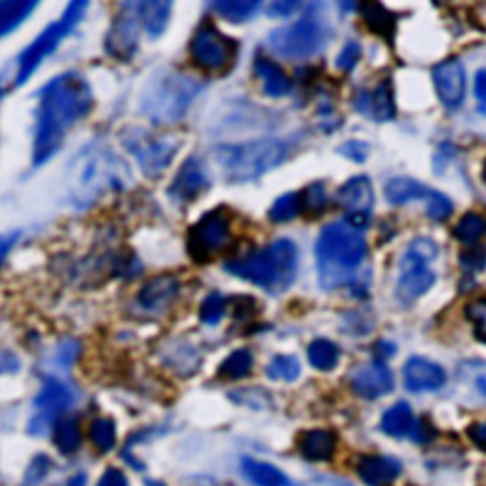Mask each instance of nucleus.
<instances>
[{
    "label": "nucleus",
    "instance_id": "nucleus-1",
    "mask_svg": "<svg viewBox=\"0 0 486 486\" xmlns=\"http://www.w3.org/2000/svg\"><path fill=\"white\" fill-rule=\"evenodd\" d=\"M94 92L87 80L70 70L50 80L41 92L34 130L32 164L42 166L65 145V139L94 109Z\"/></svg>",
    "mask_w": 486,
    "mask_h": 486
},
{
    "label": "nucleus",
    "instance_id": "nucleus-2",
    "mask_svg": "<svg viewBox=\"0 0 486 486\" xmlns=\"http://www.w3.org/2000/svg\"><path fill=\"white\" fill-rule=\"evenodd\" d=\"M132 181L128 164L105 142H92L82 149L67 171L70 202L78 209H87L101 202L106 194L118 192Z\"/></svg>",
    "mask_w": 486,
    "mask_h": 486
},
{
    "label": "nucleus",
    "instance_id": "nucleus-3",
    "mask_svg": "<svg viewBox=\"0 0 486 486\" xmlns=\"http://www.w3.org/2000/svg\"><path fill=\"white\" fill-rule=\"evenodd\" d=\"M316 257L319 281L326 289L348 285L355 276V270L367 257V245L362 230H357L346 221L327 225L317 238Z\"/></svg>",
    "mask_w": 486,
    "mask_h": 486
},
{
    "label": "nucleus",
    "instance_id": "nucleus-4",
    "mask_svg": "<svg viewBox=\"0 0 486 486\" xmlns=\"http://www.w3.org/2000/svg\"><path fill=\"white\" fill-rule=\"evenodd\" d=\"M225 270L268 293L278 295L289 289L297 278L298 249L291 240L280 238L253 253L234 257L225 264Z\"/></svg>",
    "mask_w": 486,
    "mask_h": 486
},
{
    "label": "nucleus",
    "instance_id": "nucleus-5",
    "mask_svg": "<svg viewBox=\"0 0 486 486\" xmlns=\"http://www.w3.org/2000/svg\"><path fill=\"white\" fill-rule=\"evenodd\" d=\"M204 80L181 70H161L142 87L141 113L152 124L168 125L183 120L196 97L202 94Z\"/></svg>",
    "mask_w": 486,
    "mask_h": 486
},
{
    "label": "nucleus",
    "instance_id": "nucleus-6",
    "mask_svg": "<svg viewBox=\"0 0 486 486\" xmlns=\"http://www.w3.org/2000/svg\"><path fill=\"white\" fill-rule=\"evenodd\" d=\"M213 164L228 183H251L272 171L287 158V147L280 139H253L213 151Z\"/></svg>",
    "mask_w": 486,
    "mask_h": 486
},
{
    "label": "nucleus",
    "instance_id": "nucleus-7",
    "mask_svg": "<svg viewBox=\"0 0 486 486\" xmlns=\"http://www.w3.org/2000/svg\"><path fill=\"white\" fill-rule=\"evenodd\" d=\"M120 141L149 179L164 175L181 149V141L171 135H156L145 128H137V125H128L120 133Z\"/></svg>",
    "mask_w": 486,
    "mask_h": 486
},
{
    "label": "nucleus",
    "instance_id": "nucleus-8",
    "mask_svg": "<svg viewBox=\"0 0 486 486\" xmlns=\"http://www.w3.org/2000/svg\"><path fill=\"white\" fill-rule=\"evenodd\" d=\"M87 3H70L63 15L56 23H50L42 32L41 37L34 39L29 48L22 53L20 60H17V70H15V86H23L37 70L44 60L58 50V46L63 42L65 37H69L73 29L80 23V20L86 14Z\"/></svg>",
    "mask_w": 486,
    "mask_h": 486
},
{
    "label": "nucleus",
    "instance_id": "nucleus-9",
    "mask_svg": "<svg viewBox=\"0 0 486 486\" xmlns=\"http://www.w3.org/2000/svg\"><path fill=\"white\" fill-rule=\"evenodd\" d=\"M439 255V247L429 238H417L410 242L401 259V278L398 283V298L408 306L420 298L436 281L434 270L429 264Z\"/></svg>",
    "mask_w": 486,
    "mask_h": 486
},
{
    "label": "nucleus",
    "instance_id": "nucleus-10",
    "mask_svg": "<svg viewBox=\"0 0 486 486\" xmlns=\"http://www.w3.org/2000/svg\"><path fill=\"white\" fill-rule=\"evenodd\" d=\"M232 240V221L225 209H213L206 213L196 225L190 226L187 236L188 255L197 262L206 264L217 259Z\"/></svg>",
    "mask_w": 486,
    "mask_h": 486
},
{
    "label": "nucleus",
    "instance_id": "nucleus-11",
    "mask_svg": "<svg viewBox=\"0 0 486 486\" xmlns=\"http://www.w3.org/2000/svg\"><path fill=\"white\" fill-rule=\"evenodd\" d=\"M326 41V31L316 15L308 14L298 22L270 32L268 44L285 60H306L314 56Z\"/></svg>",
    "mask_w": 486,
    "mask_h": 486
},
{
    "label": "nucleus",
    "instance_id": "nucleus-12",
    "mask_svg": "<svg viewBox=\"0 0 486 486\" xmlns=\"http://www.w3.org/2000/svg\"><path fill=\"white\" fill-rule=\"evenodd\" d=\"M190 60L204 73H226L238 56V42L226 37L217 27L204 25L190 41Z\"/></svg>",
    "mask_w": 486,
    "mask_h": 486
},
{
    "label": "nucleus",
    "instance_id": "nucleus-13",
    "mask_svg": "<svg viewBox=\"0 0 486 486\" xmlns=\"http://www.w3.org/2000/svg\"><path fill=\"white\" fill-rule=\"evenodd\" d=\"M75 403V393L58 378H46L41 391L34 398V412L29 420L27 431L34 437H42L56 427L63 418V412Z\"/></svg>",
    "mask_w": 486,
    "mask_h": 486
},
{
    "label": "nucleus",
    "instance_id": "nucleus-14",
    "mask_svg": "<svg viewBox=\"0 0 486 486\" xmlns=\"http://www.w3.org/2000/svg\"><path fill=\"white\" fill-rule=\"evenodd\" d=\"M139 29L141 22L137 15L135 5H125L116 20L111 25V31L106 32L105 39V50L113 60H118L122 63H128L133 60V56L139 50Z\"/></svg>",
    "mask_w": 486,
    "mask_h": 486
},
{
    "label": "nucleus",
    "instance_id": "nucleus-15",
    "mask_svg": "<svg viewBox=\"0 0 486 486\" xmlns=\"http://www.w3.org/2000/svg\"><path fill=\"white\" fill-rule=\"evenodd\" d=\"M209 185V175L202 166V161L196 156H190L173 177V183L168 188V196L177 206H188L196 202L204 192H207Z\"/></svg>",
    "mask_w": 486,
    "mask_h": 486
},
{
    "label": "nucleus",
    "instance_id": "nucleus-16",
    "mask_svg": "<svg viewBox=\"0 0 486 486\" xmlns=\"http://www.w3.org/2000/svg\"><path fill=\"white\" fill-rule=\"evenodd\" d=\"M350 382L359 398L376 399L393 390V374L382 362H374L355 369Z\"/></svg>",
    "mask_w": 486,
    "mask_h": 486
},
{
    "label": "nucleus",
    "instance_id": "nucleus-17",
    "mask_svg": "<svg viewBox=\"0 0 486 486\" xmlns=\"http://www.w3.org/2000/svg\"><path fill=\"white\" fill-rule=\"evenodd\" d=\"M434 82L439 99L450 109H458L465 96V73L462 63L458 60L439 63L434 69Z\"/></svg>",
    "mask_w": 486,
    "mask_h": 486
},
{
    "label": "nucleus",
    "instance_id": "nucleus-18",
    "mask_svg": "<svg viewBox=\"0 0 486 486\" xmlns=\"http://www.w3.org/2000/svg\"><path fill=\"white\" fill-rule=\"evenodd\" d=\"M179 291H181V281H179L177 276H154L141 287L137 302L141 304V308H145L147 312H161L177 298Z\"/></svg>",
    "mask_w": 486,
    "mask_h": 486
},
{
    "label": "nucleus",
    "instance_id": "nucleus-19",
    "mask_svg": "<svg viewBox=\"0 0 486 486\" xmlns=\"http://www.w3.org/2000/svg\"><path fill=\"white\" fill-rule=\"evenodd\" d=\"M403 378L407 390L410 391H434L439 390L446 381L445 371L424 357L408 359L403 369Z\"/></svg>",
    "mask_w": 486,
    "mask_h": 486
},
{
    "label": "nucleus",
    "instance_id": "nucleus-20",
    "mask_svg": "<svg viewBox=\"0 0 486 486\" xmlns=\"http://www.w3.org/2000/svg\"><path fill=\"white\" fill-rule=\"evenodd\" d=\"M336 202L348 215L371 213V207L374 202L371 179L367 175H357L350 179L344 187H340L336 194Z\"/></svg>",
    "mask_w": 486,
    "mask_h": 486
},
{
    "label": "nucleus",
    "instance_id": "nucleus-21",
    "mask_svg": "<svg viewBox=\"0 0 486 486\" xmlns=\"http://www.w3.org/2000/svg\"><path fill=\"white\" fill-rule=\"evenodd\" d=\"M253 73L261 84V89H262L264 96L272 97V99H280L291 92V80L287 78L283 69L278 63H274L272 60L257 56L255 63H253Z\"/></svg>",
    "mask_w": 486,
    "mask_h": 486
},
{
    "label": "nucleus",
    "instance_id": "nucleus-22",
    "mask_svg": "<svg viewBox=\"0 0 486 486\" xmlns=\"http://www.w3.org/2000/svg\"><path fill=\"white\" fill-rule=\"evenodd\" d=\"M357 473L369 486H390L401 473V463L388 456H363Z\"/></svg>",
    "mask_w": 486,
    "mask_h": 486
},
{
    "label": "nucleus",
    "instance_id": "nucleus-23",
    "mask_svg": "<svg viewBox=\"0 0 486 486\" xmlns=\"http://www.w3.org/2000/svg\"><path fill=\"white\" fill-rule=\"evenodd\" d=\"M137 15L142 31H145L151 39H158L166 32L173 5L166 0H149V3H137Z\"/></svg>",
    "mask_w": 486,
    "mask_h": 486
},
{
    "label": "nucleus",
    "instance_id": "nucleus-24",
    "mask_svg": "<svg viewBox=\"0 0 486 486\" xmlns=\"http://www.w3.org/2000/svg\"><path fill=\"white\" fill-rule=\"evenodd\" d=\"M336 448V436L329 429H312L298 437L300 454L310 462H327Z\"/></svg>",
    "mask_w": 486,
    "mask_h": 486
},
{
    "label": "nucleus",
    "instance_id": "nucleus-25",
    "mask_svg": "<svg viewBox=\"0 0 486 486\" xmlns=\"http://www.w3.org/2000/svg\"><path fill=\"white\" fill-rule=\"evenodd\" d=\"M242 473L253 486H291V481L276 465L253 458H242Z\"/></svg>",
    "mask_w": 486,
    "mask_h": 486
},
{
    "label": "nucleus",
    "instance_id": "nucleus-26",
    "mask_svg": "<svg viewBox=\"0 0 486 486\" xmlns=\"http://www.w3.org/2000/svg\"><path fill=\"white\" fill-rule=\"evenodd\" d=\"M37 8L34 0H0V39L23 25Z\"/></svg>",
    "mask_w": 486,
    "mask_h": 486
},
{
    "label": "nucleus",
    "instance_id": "nucleus-27",
    "mask_svg": "<svg viewBox=\"0 0 486 486\" xmlns=\"http://www.w3.org/2000/svg\"><path fill=\"white\" fill-rule=\"evenodd\" d=\"M359 14H362L363 22L374 34H378V37H382L388 42L393 41L395 15L386 6H382L381 3H365L359 6Z\"/></svg>",
    "mask_w": 486,
    "mask_h": 486
},
{
    "label": "nucleus",
    "instance_id": "nucleus-28",
    "mask_svg": "<svg viewBox=\"0 0 486 486\" xmlns=\"http://www.w3.org/2000/svg\"><path fill=\"white\" fill-rule=\"evenodd\" d=\"M429 194V188L420 185L418 181L408 177H398L391 179V181L386 185V197L388 202L393 206H403L414 200H426Z\"/></svg>",
    "mask_w": 486,
    "mask_h": 486
},
{
    "label": "nucleus",
    "instance_id": "nucleus-29",
    "mask_svg": "<svg viewBox=\"0 0 486 486\" xmlns=\"http://www.w3.org/2000/svg\"><path fill=\"white\" fill-rule=\"evenodd\" d=\"M53 445L65 456L75 454L82 445V431L78 420L73 417H63L53 427Z\"/></svg>",
    "mask_w": 486,
    "mask_h": 486
},
{
    "label": "nucleus",
    "instance_id": "nucleus-30",
    "mask_svg": "<svg viewBox=\"0 0 486 486\" xmlns=\"http://www.w3.org/2000/svg\"><path fill=\"white\" fill-rule=\"evenodd\" d=\"M412 426H414L412 408L403 401L388 408V412L384 414V418H382V424H381L384 434H388L391 437L410 436Z\"/></svg>",
    "mask_w": 486,
    "mask_h": 486
},
{
    "label": "nucleus",
    "instance_id": "nucleus-31",
    "mask_svg": "<svg viewBox=\"0 0 486 486\" xmlns=\"http://www.w3.org/2000/svg\"><path fill=\"white\" fill-rule=\"evenodd\" d=\"M211 8L230 23H242L255 15L261 3H257V0H217V3L211 5Z\"/></svg>",
    "mask_w": 486,
    "mask_h": 486
},
{
    "label": "nucleus",
    "instance_id": "nucleus-32",
    "mask_svg": "<svg viewBox=\"0 0 486 486\" xmlns=\"http://www.w3.org/2000/svg\"><path fill=\"white\" fill-rule=\"evenodd\" d=\"M460 384L472 391L473 398H479L486 403V363L482 362H467L458 367Z\"/></svg>",
    "mask_w": 486,
    "mask_h": 486
},
{
    "label": "nucleus",
    "instance_id": "nucleus-33",
    "mask_svg": "<svg viewBox=\"0 0 486 486\" xmlns=\"http://www.w3.org/2000/svg\"><path fill=\"white\" fill-rule=\"evenodd\" d=\"M340 359V350L331 340L317 338L308 346V362L317 371H333Z\"/></svg>",
    "mask_w": 486,
    "mask_h": 486
},
{
    "label": "nucleus",
    "instance_id": "nucleus-34",
    "mask_svg": "<svg viewBox=\"0 0 486 486\" xmlns=\"http://www.w3.org/2000/svg\"><path fill=\"white\" fill-rule=\"evenodd\" d=\"M251 371H253V353L242 348L225 359L219 367V376L226 378V381H238V378H245Z\"/></svg>",
    "mask_w": 486,
    "mask_h": 486
},
{
    "label": "nucleus",
    "instance_id": "nucleus-35",
    "mask_svg": "<svg viewBox=\"0 0 486 486\" xmlns=\"http://www.w3.org/2000/svg\"><path fill=\"white\" fill-rule=\"evenodd\" d=\"M302 213V202H300V194L289 192L280 196L278 200L272 204L268 211V217L272 223H289L295 217Z\"/></svg>",
    "mask_w": 486,
    "mask_h": 486
},
{
    "label": "nucleus",
    "instance_id": "nucleus-36",
    "mask_svg": "<svg viewBox=\"0 0 486 486\" xmlns=\"http://www.w3.org/2000/svg\"><path fill=\"white\" fill-rule=\"evenodd\" d=\"M87 436L97 450H101V453H109V450H113L116 445L115 422L109 418H96L89 424Z\"/></svg>",
    "mask_w": 486,
    "mask_h": 486
},
{
    "label": "nucleus",
    "instance_id": "nucleus-37",
    "mask_svg": "<svg viewBox=\"0 0 486 486\" xmlns=\"http://www.w3.org/2000/svg\"><path fill=\"white\" fill-rule=\"evenodd\" d=\"M486 234V219L479 213H465L454 228L456 240L473 245Z\"/></svg>",
    "mask_w": 486,
    "mask_h": 486
},
{
    "label": "nucleus",
    "instance_id": "nucleus-38",
    "mask_svg": "<svg viewBox=\"0 0 486 486\" xmlns=\"http://www.w3.org/2000/svg\"><path fill=\"white\" fill-rule=\"evenodd\" d=\"M300 374V363L293 355H276L266 367V376L270 381H285L293 382Z\"/></svg>",
    "mask_w": 486,
    "mask_h": 486
},
{
    "label": "nucleus",
    "instance_id": "nucleus-39",
    "mask_svg": "<svg viewBox=\"0 0 486 486\" xmlns=\"http://www.w3.org/2000/svg\"><path fill=\"white\" fill-rule=\"evenodd\" d=\"M371 113L378 120H391L395 116V103H393V94L390 82L378 84L374 94L371 96Z\"/></svg>",
    "mask_w": 486,
    "mask_h": 486
},
{
    "label": "nucleus",
    "instance_id": "nucleus-40",
    "mask_svg": "<svg viewBox=\"0 0 486 486\" xmlns=\"http://www.w3.org/2000/svg\"><path fill=\"white\" fill-rule=\"evenodd\" d=\"M226 306H228V300L221 293L207 295L202 302L200 319L206 323V326H217L226 314Z\"/></svg>",
    "mask_w": 486,
    "mask_h": 486
},
{
    "label": "nucleus",
    "instance_id": "nucleus-41",
    "mask_svg": "<svg viewBox=\"0 0 486 486\" xmlns=\"http://www.w3.org/2000/svg\"><path fill=\"white\" fill-rule=\"evenodd\" d=\"M300 202H302V211L312 213V215H319L327 206V194H326V187L321 183H314L308 188H306L300 194Z\"/></svg>",
    "mask_w": 486,
    "mask_h": 486
},
{
    "label": "nucleus",
    "instance_id": "nucleus-42",
    "mask_svg": "<svg viewBox=\"0 0 486 486\" xmlns=\"http://www.w3.org/2000/svg\"><path fill=\"white\" fill-rule=\"evenodd\" d=\"M426 202H427L429 219L441 223V221H446L450 215H453V209H454L453 202H450L445 194H441L437 190H429Z\"/></svg>",
    "mask_w": 486,
    "mask_h": 486
},
{
    "label": "nucleus",
    "instance_id": "nucleus-43",
    "mask_svg": "<svg viewBox=\"0 0 486 486\" xmlns=\"http://www.w3.org/2000/svg\"><path fill=\"white\" fill-rule=\"evenodd\" d=\"M465 317L472 321L475 336L486 344V298H477L465 306Z\"/></svg>",
    "mask_w": 486,
    "mask_h": 486
},
{
    "label": "nucleus",
    "instance_id": "nucleus-44",
    "mask_svg": "<svg viewBox=\"0 0 486 486\" xmlns=\"http://www.w3.org/2000/svg\"><path fill=\"white\" fill-rule=\"evenodd\" d=\"M50 470H51L50 458L46 454H39L27 467L25 477H23L25 486H37L39 482L44 481V477L50 473Z\"/></svg>",
    "mask_w": 486,
    "mask_h": 486
},
{
    "label": "nucleus",
    "instance_id": "nucleus-45",
    "mask_svg": "<svg viewBox=\"0 0 486 486\" xmlns=\"http://www.w3.org/2000/svg\"><path fill=\"white\" fill-rule=\"evenodd\" d=\"M460 262L463 268L472 270V272H481V270H484L486 266V247L479 243L467 247L465 251H462Z\"/></svg>",
    "mask_w": 486,
    "mask_h": 486
},
{
    "label": "nucleus",
    "instance_id": "nucleus-46",
    "mask_svg": "<svg viewBox=\"0 0 486 486\" xmlns=\"http://www.w3.org/2000/svg\"><path fill=\"white\" fill-rule=\"evenodd\" d=\"M359 58H362V48H359L357 42H348L336 58V67L344 73H350V70L357 65Z\"/></svg>",
    "mask_w": 486,
    "mask_h": 486
},
{
    "label": "nucleus",
    "instance_id": "nucleus-47",
    "mask_svg": "<svg viewBox=\"0 0 486 486\" xmlns=\"http://www.w3.org/2000/svg\"><path fill=\"white\" fill-rule=\"evenodd\" d=\"M78 353H80L78 342L65 340V342H61L60 348H58V362H60L61 367H69V365H73L77 362Z\"/></svg>",
    "mask_w": 486,
    "mask_h": 486
},
{
    "label": "nucleus",
    "instance_id": "nucleus-48",
    "mask_svg": "<svg viewBox=\"0 0 486 486\" xmlns=\"http://www.w3.org/2000/svg\"><path fill=\"white\" fill-rule=\"evenodd\" d=\"M338 154L346 156L353 161H363L369 154V145H365V142H362V141H350V142H344V145L338 147Z\"/></svg>",
    "mask_w": 486,
    "mask_h": 486
},
{
    "label": "nucleus",
    "instance_id": "nucleus-49",
    "mask_svg": "<svg viewBox=\"0 0 486 486\" xmlns=\"http://www.w3.org/2000/svg\"><path fill=\"white\" fill-rule=\"evenodd\" d=\"M97 486H130V484L124 472L116 470V467H109V470H106L97 481Z\"/></svg>",
    "mask_w": 486,
    "mask_h": 486
},
{
    "label": "nucleus",
    "instance_id": "nucleus-50",
    "mask_svg": "<svg viewBox=\"0 0 486 486\" xmlns=\"http://www.w3.org/2000/svg\"><path fill=\"white\" fill-rule=\"evenodd\" d=\"M410 437L417 443H429V439L434 437V429H431V426L427 422H424V420L414 422L412 431H410Z\"/></svg>",
    "mask_w": 486,
    "mask_h": 486
},
{
    "label": "nucleus",
    "instance_id": "nucleus-51",
    "mask_svg": "<svg viewBox=\"0 0 486 486\" xmlns=\"http://www.w3.org/2000/svg\"><path fill=\"white\" fill-rule=\"evenodd\" d=\"M467 436L473 441V445L486 453V422L481 424H473L470 429H467Z\"/></svg>",
    "mask_w": 486,
    "mask_h": 486
},
{
    "label": "nucleus",
    "instance_id": "nucleus-52",
    "mask_svg": "<svg viewBox=\"0 0 486 486\" xmlns=\"http://www.w3.org/2000/svg\"><path fill=\"white\" fill-rule=\"evenodd\" d=\"M17 369H20V359H17L12 352L0 350V374L15 372Z\"/></svg>",
    "mask_w": 486,
    "mask_h": 486
},
{
    "label": "nucleus",
    "instance_id": "nucleus-53",
    "mask_svg": "<svg viewBox=\"0 0 486 486\" xmlns=\"http://www.w3.org/2000/svg\"><path fill=\"white\" fill-rule=\"evenodd\" d=\"M20 236H22L20 232H10V234H5V236H0V262L6 259L10 249L15 245L17 240H20Z\"/></svg>",
    "mask_w": 486,
    "mask_h": 486
},
{
    "label": "nucleus",
    "instance_id": "nucleus-54",
    "mask_svg": "<svg viewBox=\"0 0 486 486\" xmlns=\"http://www.w3.org/2000/svg\"><path fill=\"white\" fill-rule=\"evenodd\" d=\"M298 8V3H274L268 6V14L272 17H285L291 15Z\"/></svg>",
    "mask_w": 486,
    "mask_h": 486
},
{
    "label": "nucleus",
    "instance_id": "nucleus-55",
    "mask_svg": "<svg viewBox=\"0 0 486 486\" xmlns=\"http://www.w3.org/2000/svg\"><path fill=\"white\" fill-rule=\"evenodd\" d=\"M304 486H353V484L338 477H316L306 482Z\"/></svg>",
    "mask_w": 486,
    "mask_h": 486
},
{
    "label": "nucleus",
    "instance_id": "nucleus-56",
    "mask_svg": "<svg viewBox=\"0 0 486 486\" xmlns=\"http://www.w3.org/2000/svg\"><path fill=\"white\" fill-rule=\"evenodd\" d=\"M475 97L482 106H486V70H479L475 75Z\"/></svg>",
    "mask_w": 486,
    "mask_h": 486
},
{
    "label": "nucleus",
    "instance_id": "nucleus-57",
    "mask_svg": "<svg viewBox=\"0 0 486 486\" xmlns=\"http://www.w3.org/2000/svg\"><path fill=\"white\" fill-rule=\"evenodd\" d=\"M65 486H86V475L84 473H77L75 477H70Z\"/></svg>",
    "mask_w": 486,
    "mask_h": 486
},
{
    "label": "nucleus",
    "instance_id": "nucleus-58",
    "mask_svg": "<svg viewBox=\"0 0 486 486\" xmlns=\"http://www.w3.org/2000/svg\"><path fill=\"white\" fill-rule=\"evenodd\" d=\"M482 181L486 183V160H484V164H482Z\"/></svg>",
    "mask_w": 486,
    "mask_h": 486
}]
</instances>
